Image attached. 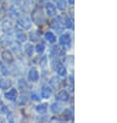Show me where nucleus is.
Wrapping results in <instances>:
<instances>
[{"label":"nucleus","mask_w":117,"mask_h":123,"mask_svg":"<svg viewBox=\"0 0 117 123\" xmlns=\"http://www.w3.org/2000/svg\"><path fill=\"white\" fill-rule=\"evenodd\" d=\"M32 20L34 21V23L37 24V25L44 23L45 18H44L42 9H40V8H35V9H34V12H32Z\"/></svg>","instance_id":"1"},{"label":"nucleus","mask_w":117,"mask_h":123,"mask_svg":"<svg viewBox=\"0 0 117 123\" xmlns=\"http://www.w3.org/2000/svg\"><path fill=\"white\" fill-rule=\"evenodd\" d=\"M1 57H2V60L4 61L5 63H12L13 61V54L9 52V51L7 50H4L3 52L1 53Z\"/></svg>","instance_id":"2"},{"label":"nucleus","mask_w":117,"mask_h":123,"mask_svg":"<svg viewBox=\"0 0 117 123\" xmlns=\"http://www.w3.org/2000/svg\"><path fill=\"white\" fill-rule=\"evenodd\" d=\"M4 96H5L6 99H8V100H16L17 97H18V91L13 88V89L6 92L4 94Z\"/></svg>","instance_id":"3"},{"label":"nucleus","mask_w":117,"mask_h":123,"mask_svg":"<svg viewBox=\"0 0 117 123\" xmlns=\"http://www.w3.org/2000/svg\"><path fill=\"white\" fill-rule=\"evenodd\" d=\"M19 25L23 27L24 29H29L30 28V26H31V22H30V20L28 18H26V17H23V18L21 19H19Z\"/></svg>","instance_id":"4"},{"label":"nucleus","mask_w":117,"mask_h":123,"mask_svg":"<svg viewBox=\"0 0 117 123\" xmlns=\"http://www.w3.org/2000/svg\"><path fill=\"white\" fill-rule=\"evenodd\" d=\"M60 45L63 46L64 48H66V49H68V47H70L71 45V37L68 34H64V35H62L60 37V40H59Z\"/></svg>","instance_id":"5"},{"label":"nucleus","mask_w":117,"mask_h":123,"mask_svg":"<svg viewBox=\"0 0 117 123\" xmlns=\"http://www.w3.org/2000/svg\"><path fill=\"white\" fill-rule=\"evenodd\" d=\"M28 78L30 81L32 82H36L39 81V71H37L35 68H31L29 70V74H28Z\"/></svg>","instance_id":"6"},{"label":"nucleus","mask_w":117,"mask_h":123,"mask_svg":"<svg viewBox=\"0 0 117 123\" xmlns=\"http://www.w3.org/2000/svg\"><path fill=\"white\" fill-rule=\"evenodd\" d=\"M12 87V81L6 79H0V89L6 90Z\"/></svg>","instance_id":"7"},{"label":"nucleus","mask_w":117,"mask_h":123,"mask_svg":"<svg viewBox=\"0 0 117 123\" xmlns=\"http://www.w3.org/2000/svg\"><path fill=\"white\" fill-rule=\"evenodd\" d=\"M68 93L65 90H62L60 92H58V93L56 94V99L57 100H60V101H66L68 100Z\"/></svg>","instance_id":"8"},{"label":"nucleus","mask_w":117,"mask_h":123,"mask_svg":"<svg viewBox=\"0 0 117 123\" xmlns=\"http://www.w3.org/2000/svg\"><path fill=\"white\" fill-rule=\"evenodd\" d=\"M46 11H47V15L50 17H53L56 15V7L54 6L52 3H48L46 5Z\"/></svg>","instance_id":"9"},{"label":"nucleus","mask_w":117,"mask_h":123,"mask_svg":"<svg viewBox=\"0 0 117 123\" xmlns=\"http://www.w3.org/2000/svg\"><path fill=\"white\" fill-rule=\"evenodd\" d=\"M51 93H52V91H51L50 88L47 86H44L42 89V92H40V95H42L43 98H49L51 96Z\"/></svg>","instance_id":"10"},{"label":"nucleus","mask_w":117,"mask_h":123,"mask_svg":"<svg viewBox=\"0 0 117 123\" xmlns=\"http://www.w3.org/2000/svg\"><path fill=\"white\" fill-rule=\"evenodd\" d=\"M45 36H46V39L48 40V42H50V43H54L55 40H56V36H55V34L53 32H51V31H48Z\"/></svg>","instance_id":"11"},{"label":"nucleus","mask_w":117,"mask_h":123,"mask_svg":"<svg viewBox=\"0 0 117 123\" xmlns=\"http://www.w3.org/2000/svg\"><path fill=\"white\" fill-rule=\"evenodd\" d=\"M24 51H25V53L28 56H32V54H33V47H32L31 43H27V45H25Z\"/></svg>","instance_id":"12"},{"label":"nucleus","mask_w":117,"mask_h":123,"mask_svg":"<svg viewBox=\"0 0 117 123\" xmlns=\"http://www.w3.org/2000/svg\"><path fill=\"white\" fill-rule=\"evenodd\" d=\"M36 111L39 113V114H44V113L47 112V105L46 104H42L36 107Z\"/></svg>","instance_id":"13"},{"label":"nucleus","mask_w":117,"mask_h":123,"mask_svg":"<svg viewBox=\"0 0 117 123\" xmlns=\"http://www.w3.org/2000/svg\"><path fill=\"white\" fill-rule=\"evenodd\" d=\"M60 19L61 20H63V25H65V27H67V28H70V27H72V23L71 21L68 20V18L66 16H62V17H60Z\"/></svg>","instance_id":"14"},{"label":"nucleus","mask_w":117,"mask_h":123,"mask_svg":"<svg viewBox=\"0 0 117 123\" xmlns=\"http://www.w3.org/2000/svg\"><path fill=\"white\" fill-rule=\"evenodd\" d=\"M17 39H18L19 42H25L27 39V36L24 32H19V33H17Z\"/></svg>","instance_id":"15"},{"label":"nucleus","mask_w":117,"mask_h":123,"mask_svg":"<svg viewBox=\"0 0 117 123\" xmlns=\"http://www.w3.org/2000/svg\"><path fill=\"white\" fill-rule=\"evenodd\" d=\"M57 73L60 74V76H64L65 74H66V69H65V67L63 65H58L57 67Z\"/></svg>","instance_id":"16"},{"label":"nucleus","mask_w":117,"mask_h":123,"mask_svg":"<svg viewBox=\"0 0 117 123\" xmlns=\"http://www.w3.org/2000/svg\"><path fill=\"white\" fill-rule=\"evenodd\" d=\"M35 50H36V52L39 54H43L44 51H45V45H44V43H39V45L36 46Z\"/></svg>","instance_id":"17"},{"label":"nucleus","mask_w":117,"mask_h":123,"mask_svg":"<svg viewBox=\"0 0 117 123\" xmlns=\"http://www.w3.org/2000/svg\"><path fill=\"white\" fill-rule=\"evenodd\" d=\"M57 6H58V8L59 9L63 11V9L65 8V1L64 0H58L57 1Z\"/></svg>","instance_id":"18"},{"label":"nucleus","mask_w":117,"mask_h":123,"mask_svg":"<svg viewBox=\"0 0 117 123\" xmlns=\"http://www.w3.org/2000/svg\"><path fill=\"white\" fill-rule=\"evenodd\" d=\"M51 110H52V112H54V113H58V112L61 110V108H60V105H59L54 104V105H51Z\"/></svg>","instance_id":"19"},{"label":"nucleus","mask_w":117,"mask_h":123,"mask_svg":"<svg viewBox=\"0 0 117 123\" xmlns=\"http://www.w3.org/2000/svg\"><path fill=\"white\" fill-rule=\"evenodd\" d=\"M30 38H31V40H33V42L37 40L39 38V33H37V32H32L31 34H30Z\"/></svg>","instance_id":"20"},{"label":"nucleus","mask_w":117,"mask_h":123,"mask_svg":"<svg viewBox=\"0 0 117 123\" xmlns=\"http://www.w3.org/2000/svg\"><path fill=\"white\" fill-rule=\"evenodd\" d=\"M19 87L22 88V90H24V89H25V88L27 87L25 80H20V81H19Z\"/></svg>","instance_id":"21"},{"label":"nucleus","mask_w":117,"mask_h":123,"mask_svg":"<svg viewBox=\"0 0 117 123\" xmlns=\"http://www.w3.org/2000/svg\"><path fill=\"white\" fill-rule=\"evenodd\" d=\"M31 99H32V100H34V101H39V100L40 99V98H39V96H37L36 94H32V95H31Z\"/></svg>","instance_id":"22"},{"label":"nucleus","mask_w":117,"mask_h":123,"mask_svg":"<svg viewBox=\"0 0 117 123\" xmlns=\"http://www.w3.org/2000/svg\"><path fill=\"white\" fill-rule=\"evenodd\" d=\"M2 105V101H1V98H0V107Z\"/></svg>","instance_id":"23"},{"label":"nucleus","mask_w":117,"mask_h":123,"mask_svg":"<svg viewBox=\"0 0 117 123\" xmlns=\"http://www.w3.org/2000/svg\"><path fill=\"white\" fill-rule=\"evenodd\" d=\"M39 1H43V0H39Z\"/></svg>","instance_id":"24"},{"label":"nucleus","mask_w":117,"mask_h":123,"mask_svg":"<svg viewBox=\"0 0 117 123\" xmlns=\"http://www.w3.org/2000/svg\"><path fill=\"white\" fill-rule=\"evenodd\" d=\"M0 1H1V0H0Z\"/></svg>","instance_id":"25"}]
</instances>
